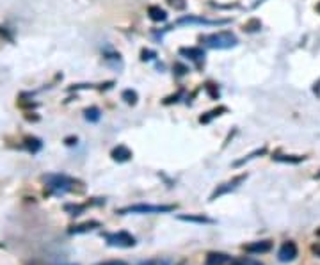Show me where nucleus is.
Instances as JSON below:
<instances>
[{
  "label": "nucleus",
  "instance_id": "nucleus-29",
  "mask_svg": "<svg viewBox=\"0 0 320 265\" xmlns=\"http://www.w3.org/2000/svg\"><path fill=\"white\" fill-rule=\"evenodd\" d=\"M315 178H320V173H317V175H315Z\"/></svg>",
  "mask_w": 320,
  "mask_h": 265
},
{
  "label": "nucleus",
  "instance_id": "nucleus-3",
  "mask_svg": "<svg viewBox=\"0 0 320 265\" xmlns=\"http://www.w3.org/2000/svg\"><path fill=\"white\" fill-rule=\"evenodd\" d=\"M174 208V205H144V203H141V205H130L120 208L116 214H120V216H127V214H167Z\"/></svg>",
  "mask_w": 320,
  "mask_h": 265
},
{
  "label": "nucleus",
  "instance_id": "nucleus-24",
  "mask_svg": "<svg viewBox=\"0 0 320 265\" xmlns=\"http://www.w3.org/2000/svg\"><path fill=\"white\" fill-rule=\"evenodd\" d=\"M311 253H313L315 256H318V258H320V242H315V244H311Z\"/></svg>",
  "mask_w": 320,
  "mask_h": 265
},
{
  "label": "nucleus",
  "instance_id": "nucleus-16",
  "mask_svg": "<svg viewBox=\"0 0 320 265\" xmlns=\"http://www.w3.org/2000/svg\"><path fill=\"white\" fill-rule=\"evenodd\" d=\"M85 208H88V203H82V205H64V210L70 216H80V214H84Z\"/></svg>",
  "mask_w": 320,
  "mask_h": 265
},
{
  "label": "nucleus",
  "instance_id": "nucleus-26",
  "mask_svg": "<svg viewBox=\"0 0 320 265\" xmlns=\"http://www.w3.org/2000/svg\"><path fill=\"white\" fill-rule=\"evenodd\" d=\"M137 265H157V263L152 262V260H146V262H141V263H137Z\"/></svg>",
  "mask_w": 320,
  "mask_h": 265
},
{
  "label": "nucleus",
  "instance_id": "nucleus-21",
  "mask_svg": "<svg viewBox=\"0 0 320 265\" xmlns=\"http://www.w3.org/2000/svg\"><path fill=\"white\" fill-rule=\"evenodd\" d=\"M219 112H226V107H219V109H215V111L208 112V116H201L199 121H201V123H208L212 118H215V116H219Z\"/></svg>",
  "mask_w": 320,
  "mask_h": 265
},
{
  "label": "nucleus",
  "instance_id": "nucleus-13",
  "mask_svg": "<svg viewBox=\"0 0 320 265\" xmlns=\"http://www.w3.org/2000/svg\"><path fill=\"white\" fill-rule=\"evenodd\" d=\"M180 54H182V56H187L189 59H192V61H197V63H199V61L205 57L203 50L194 48V46H190V48H182V50H180Z\"/></svg>",
  "mask_w": 320,
  "mask_h": 265
},
{
  "label": "nucleus",
  "instance_id": "nucleus-28",
  "mask_svg": "<svg viewBox=\"0 0 320 265\" xmlns=\"http://www.w3.org/2000/svg\"><path fill=\"white\" fill-rule=\"evenodd\" d=\"M317 11H318V13H320V4H318V6H317Z\"/></svg>",
  "mask_w": 320,
  "mask_h": 265
},
{
  "label": "nucleus",
  "instance_id": "nucleus-15",
  "mask_svg": "<svg viewBox=\"0 0 320 265\" xmlns=\"http://www.w3.org/2000/svg\"><path fill=\"white\" fill-rule=\"evenodd\" d=\"M274 161L288 162V164H299L304 161V157H296V155H274Z\"/></svg>",
  "mask_w": 320,
  "mask_h": 265
},
{
  "label": "nucleus",
  "instance_id": "nucleus-7",
  "mask_svg": "<svg viewBox=\"0 0 320 265\" xmlns=\"http://www.w3.org/2000/svg\"><path fill=\"white\" fill-rule=\"evenodd\" d=\"M271 249H272L271 241H256L244 246V251L251 253V255H264V253H269Z\"/></svg>",
  "mask_w": 320,
  "mask_h": 265
},
{
  "label": "nucleus",
  "instance_id": "nucleus-10",
  "mask_svg": "<svg viewBox=\"0 0 320 265\" xmlns=\"http://www.w3.org/2000/svg\"><path fill=\"white\" fill-rule=\"evenodd\" d=\"M231 256L226 255V253H208L205 265H226L229 262Z\"/></svg>",
  "mask_w": 320,
  "mask_h": 265
},
{
  "label": "nucleus",
  "instance_id": "nucleus-11",
  "mask_svg": "<svg viewBox=\"0 0 320 265\" xmlns=\"http://www.w3.org/2000/svg\"><path fill=\"white\" fill-rule=\"evenodd\" d=\"M110 157H112L114 161H118V162H127V161H130V158H132V151L128 150L127 146L120 144V146H116V148L112 150Z\"/></svg>",
  "mask_w": 320,
  "mask_h": 265
},
{
  "label": "nucleus",
  "instance_id": "nucleus-5",
  "mask_svg": "<svg viewBox=\"0 0 320 265\" xmlns=\"http://www.w3.org/2000/svg\"><path fill=\"white\" fill-rule=\"evenodd\" d=\"M246 178H247V175H239V176H235V178H233V180H229V181H226V183L219 185V187L215 189L214 192H212V196H210V201H214V199H217V198H221V196L228 194V192L235 191V189L239 187V185L242 183V181L246 180Z\"/></svg>",
  "mask_w": 320,
  "mask_h": 265
},
{
  "label": "nucleus",
  "instance_id": "nucleus-20",
  "mask_svg": "<svg viewBox=\"0 0 320 265\" xmlns=\"http://www.w3.org/2000/svg\"><path fill=\"white\" fill-rule=\"evenodd\" d=\"M123 100L127 101V103H132V105H134L135 101H137V93H135V91H132V89L123 91Z\"/></svg>",
  "mask_w": 320,
  "mask_h": 265
},
{
  "label": "nucleus",
  "instance_id": "nucleus-25",
  "mask_svg": "<svg viewBox=\"0 0 320 265\" xmlns=\"http://www.w3.org/2000/svg\"><path fill=\"white\" fill-rule=\"evenodd\" d=\"M98 265H128V263L123 262V260H110V262H103V263H98Z\"/></svg>",
  "mask_w": 320,
  "mask_h": 265
},
{
  "label": "nucleus",
  "instance_id": "nucleus-4",
  "mask_svg": "<svg viewBox=\"0 0 320 265\" xmlns=\"http://www.w3.org/2000/svg\"><path fill=\"white\" fill-rule=\"evenodd\" d=\"M105 242L112 248H134L135 237H132L128 231H116V233H105Z\"/></svg>",
  "mask_w": 320,
  "mask_h": 265
},
{
  "label": "nucleus",
  "instance_id": "nucleus-23",
  "mask_svg": "<svg viewBox=\"0 0 320 265\" xmlns=\"http://www.w3.org/2000/svg\"><path fill=\"white\" fill-rule=\"evenodd\" d=\"M231 265H264V263L256 262V260H249V258H244V260H237V262H233Z\"/></svg>",
  "mask_w": 320,
  "mask_h": 265
},
{
  "label": "nucleus",
  "instance_id": "nucleus-9",
  "mask_svg": "<svg viewBox=\"0 0 320 265\" xmlns=\"http://www.w3.org/2000/svg\"><path fill=\"white\" fill-rule=\"evenodd\" d=\"M102 224L98 223V221H85V223H80V224H77V226H71L70 230V233L71 235H78V233H88V231H93L95 228H100Z\"/></svg>",
  "mask_w": 320,
  "mask_h": 265
},
{
  "label": "nucleus",
  "instance_id": "nucleus-14",
  "mask_svg": "<svg viewBox=\"0 0 320 265\" xmlns=\"http://www.w3.org/2000/svg\"><path fill=\"white\" fill-rule=\"evenodd\" d=\"M148 14L153 21H165V18H167V13H165V11L159 6H150Z\"/></svg>",
  "mask_w": 320,
  "mask_h": 265
},
{
  "label": "nucleus",
  "instance_id": "nucleus-27",
  "mask_svg": "<svg viewBox=\"0 0 320 265\" xmlns=\"http://www.w3.org/2000/svg\"><path fill=\"white\" fill-rule=\"evenodd\" d=\"M315 235H317V237H320V228H318L317 231H315Z\"/></svg>",
  "mask_w": 320,
  "mask_h": 265
},
{
  "label": "nucleus",
  "instance_id": "nucleus-17",
  "mask_svg": "<svg viewBox=\"0 0 320 265\" xmlns=\"http://www.w3.org/2000/svg\"><path fill=\"white\" fill-rule=\"evenodd\" d=\"M265 148H260V150H254L253 153H249L247 157H244V158H240V161H237L235 162V166H242V164H246V162H249V161H253L254 157H258V155H264L265 153Z\"/></svg>",
  "mask_w": 320,
  "mask_h": 265
},
{
  "label": "nucleus",
  "instance_id": "nucleus-19",
  "mask_svg": "<svg viewBox=\"0 0 320 265\" xmlns=\"http://www.w3.org/2000/svg\"><path fill=\"white\" fill-rule=\"evenodd\" d=\"M85 119H89V121H98L100 119V109L96 107H91L85 111Z\"/></svg>",
  "mask_w": 320,
  "mask_h": 265
},
{
  "label": "nucleus",
  "instance_id": "nucleus-2",
  "mask_svg": "<svg viewBox=\"0 0 320 265\" xmlns=\"http://www.w3.org/2000/svg\"><path fill=\"white\" fill-rule=\"evenodd\" d=\"M45 183H46V189H48L52 194L59 196V194H66V192L75 191V183H77V181L66 175H48L45 176Z\"/></svg>",
  "mask_w": 320,
  "mask_h": 265
},
{
  "label": "nucleus",
  "instance_id": "nucleus-8",
  "mask_svg": "<svg viewBox=\"0 0 320 265\" xmlns=\"http://www.w3.org/2000/svg\"><path fill=\"white\" fill-rule=\"evenodd\" d=\"M228 20H207V18H196V16H183L178 20L180 25H189V23H201V25H222Z\"/></svg>",
  "mask_w": 320,
  "mask_h": 265
},
{
  "label": "nucleus",
  "instance_id": "nucleus-22",
  "mask_svg": "<svg viewBox=\"0 0 320 265\" xmlns=\"http://www.w3.org/2000/svg\"><path fill=\"white\" fill-rule=\"evenodd\" d=\"M167 4H169L171 7H174L176 11L185 9V0H167Z\"/></svg>",
  "mask_w": 320,
  "mask_h": 265
},
{
  "label": "nucleus",
  "instance_id": "nucleus-1",
  "mask_svg": "<svg viewBox=\"0 0 320 265\" xmlns=\"http://www.w3.org/2000/svg\"><path fill=\"white\" fill-rule=\"evenodd\" d=\"M201 43L208 48H214V50H226V48H231L239 43L237 36L229 31H222V32H214V34H208L201 38Z\"/></svg>",
  "mask_w": 320,
  "mask_h": 265
},
{
  "label": "nucleus",
  "instance_id": "nucleus-6",
  "mask_svg": "<svg viewBox=\"0 0 320 265\" xmlns=\"http://www.w3.org/2000/svg\"><path fill=\"white\" fill-rule=\"evenodd\" d=\"M297 255H299L297 244L294 241H286L285 244L279 248L278 258H279V262H292V260L297 258Z\"/></svg>",
  "mask_w": 320,
  "mask_h": 265
},
{
  "label": "nucleus",
  "instance_id": "nucleus-12",
  "mask_svg": "<svg viewBox=\"0 0 320 265\" xmlns=\"http://www.w3.org/2000/svg\"><path fill=\"white\" fill-rule=\"evenodd\" d=\"M180 221H185V223H197V224H212L214 223V219H210V217L203 216V214H199V216H178Z\"/></svg>",
  "mask_w": 320,
  "mask_h": 265
},
{
  "label": "nucleus",
  "instance_id": "nucleus-18",
  "mask_svg": "<svg viewBox=\"0 0 320 265\" xmlns=\"http://www.w3.org/2000/svg\"><path fill=\"white\" fill-rule=\"evenodd\" d=\"M25 146L28 148V150L32 151V153H34V151H38L39 148H41V141L39 139H34V137H27V139H25Z\"/></svg>",
  "mask_w": 320,
  "mask_h": 265
}]
</instances>
